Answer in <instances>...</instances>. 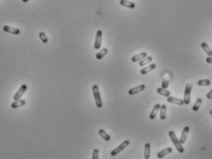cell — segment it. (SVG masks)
I'll return each instance as SVG.
<instances>
[{"label":"cell","instance_id":"6da1fadb","mask_svg":"<svg viewBox=\"0 0 212 159\" xmlns=\"http://www.w3.org/2000/svg\"><path fill=\"white\" fill-rule=\"evenodd\" d=\"M169 136H170V138H171V140H172V142H174V146L176 147V149H177V151L179 153H184V148L183 147V145H182V143L180 142V141L177 139V136L175 135V133H174V131H169Z\"/></svg>","mask_w":212,"mask_h":159},{"label":"cell","instance_id":"7a4b0ae2","mask_svg":"<svg viewBox=\"0 0 212 159\" xmlns=\"http://www.w3.org/2000/svg\"><path fill=\"white\" fill-rule=\"evenodd\" d=\"M92 92H93L94 100H95V104L97 107H99V108L103 107V101H101V94H100L98 85H93L92 86Z\"/></svg>","mask_w":212,"mask_h":159},{"label":"cell","instance_id":"3957f363","mask_svg":"<svg viewBox=\"0 0 212 159\" xmlns=\"http://www.w3.org/2000/svg\"><path fill=\"white\" fill-rule=\"evenodd\" d=\"M192 88H193V85L192 83H186V89H184V104H190V97H191V92H192Z\"/></svg>","mask_w":212,"mask_h":159},{"label":"cell","instance_id":"277c9868","mask_svg":"<svg viewBox=\"0 0 212 159\" xmlns=\"http://www.w3.org/2000/svg\"><path fill=\"white\" fill-rule=\"evenodd\" d=\"M129 143H130V142H129V141H125V142H123L118 147H116L115 149H113V150L112 151V152H111V156H117V154H118L119 153H121L122 151H123L125 148H127V147L129 145Z\"/></svg>","mask_w":212,"mask_h":159},{"label":"cell","instance_id":"5b68a950","mask_svg":"<svg viewBox=\"0 0 212 159\" xmlns=\"http://www.w3.org/2000/svg\"><path fill=\"white\" fill-rule=\"evenodd\" d=\"M101 39H103V32L101 30H98L95 36V43H94V48L100 49L101 46Z\"/></svg>","mask_w":212,"mask_h":159},{"label":"cell","instance_id":"8992f818","mask_svg":"<svg viewBox=\"0 0 212 159\" xmlns=\"http://www.w3.org/2000/svg\"><path fill=\"white\" fill-rule=\"evenodd\" d=\"M145 88H146V85H145V84H140V85H138V86H136V87L131 88L130 90L128 91V94L130 95H135V94H139V92L144 91Z\"/></svg>","mask_w":212,"mask_h":159},{"label":"cell","instance_id":"52a82bcc","mask_svg":"<svg viewBox=\"0 0 212 159\" xmlns=\"http://www.w3.org/2000/svg\"><path fill=\"white\" fill-rule=\"evenodd\" d=\"M27 85L26 84H22L21 85V87L19 88V90L16 92L15 94V95H14V97H13V99L15 100V101H17V100H19L21 98V96L25 94V92L27 91Z\"/></svg>","mask_w":212,"mask_h":159},{"label":"cell","instance_id":"ba28073f","mask_svg":"<svg viewBox=\"0 0 212 159\" xmlns=\"http://www.w3.org/2000/svg\"><path fill=\"white\" fill-rule=\"evenodd\" d=\"M3 31L7 33L15 34V35H18V34L21 33V31H19V29H16V28H13V27H10V26H7V25L3 27Z\"/></svg>","mask_w":212,"mask_h":159},{"label":"cell","instance_id":"9c48e42d","mask_svg":"<svg viewBox=\"0 0 212 159\" xmlns=\"http://www.w3.org/2000/svg\"><path fill=\"white\" fill-rule=\"evenodd\" d=\"M167 102L175 104H177V106H184V100L179 99V98H176V97H172V96H168Z\"/></svg>","mask_w":212,"mask_h":159},{"label":"cell","instance_id":"30bf717a","mask_svg":"<svg viewBox=\"0 0 212 159\" xmlns=\"http://www.w3.org/2000/svg\"><path fill=\"white\" fill-rule=\"evenodd\" d=\"M189 130H190V128L188 127V126H186V127H184V129L183 130V132H182V135H181V138H180V142L182 143V144H184V142H186V138H187V135H188V133H189Z\"/></svg>","mask_w":212,"mask_h":159},{"label":"cell","instance_id":"8fae6325","mask_svg":"<svg viewBox=\"0 0 212 159\" xmlns=\"http://www.w3.org/2000/svg\"><path fill=\"white\" fill-rule=\"evenodd\" d=\"M25 104H26V102H25L24 100L19 99V100L15 101L14 103L11 104V108H13V109H16V108H19V107H21V106H24Z\"/></svg>","mask_w":212,"mask_h":159},{"label":"cell","instance_id":"7c38bea8","mask_svg":"<svg viewBox=\"0 0 212 159\" xmlns=\"http://www.w3.org/2000/svg\"><path fill=\"white\" fill-rule=\"evenodd\" d=\"M156 69V64H150V66H148V67H145L144 69H142L140 71V73L142 75H145V74H148V72H150V71H152L153 69Z\"/></svg>","mask_w":212,"mask_h":159},{"label":"cell","instance_id":"4fadbf2b","mask_svg":"<svg viewBox=\"0 0 212 159\" xmlns=\"http://www.w3.org/2000/svg\"><path fill=\"white\" fill-rule=\"evenodd\" d=\"M172 152V149L171 148V147H168V148H165V149H163L162 151H160V152L158 153V154H157V156H158L159 158H162L165 156H167V154H171Z\"/></svg>","mask_w":212,"mask_h":159},{"label":"cell","instance_id":"5bb4252c","mask_svg":"<svg viewBox=\"0 0 212 159\" xmlns=\"http://www.w3.org/2000/svg\"><path fill=\"white\" fill-rule=\"evenodd\" d=\"M148 55H147V53H145V52H142V53H140V54H137V55H136V56H134V57H132V59H131V60H132V62H137V61H140L141 59H143L144 57H146Z\"/></svg>","mask_w":212,"mask_h":159},{"label":"cell","instance_id":"9a60e30c","mask_svg":"<svg viewBox=\"0 0 212 159\" xmlns=\"http://www.w3.org/2000/svg\"><path fill=\"white\" fill-rule=\"evenodd\" d=\"M120 5L121 6H124L125 7H128V9H134L136 7V5L133 2L128 1V0H120Z\"/></svg>","mask_w":212,"mask_h":159},{"label":"cell","instance_id":"2e32d148","mask_svg":"<svg viewBox=\"0 0 212 159\" xmlns=\"http://www.w3.org/2000/svg\"><path fill=\"white\" fill-rule=\"evenodd\" d=\"M160 104H155V106L153 107V109H152L151 113L150 115V119H155L156 118V115H157V113H158V111L160 110Z\"/></svg>","mask_w":212,"mask_h":159},{"label":"cell","instance_id":"e0dca14e","mask_svg":"<svg viewBox=\"0 0 212 159\" xmlns=\"http://www.w3.org/2000/svg\"><path fill=\"white\" fill-rule=\"evenodd\" d=\"M160 119L164 120L166 118V110H167V107L165 104H162V106H160Z\"/></svg>","mask_w":212,"mask_h":159},{"label":"cell","instance_id":"ac0fdd59","mask_svg":"<svg viewBox=\"0 0 212 159\" xmlns=\"http://www.w3.org/2000/svg\"><path fill=\"white\" fill-rule=\"evenodd\" d=\"M201 47H202V49H203L204 51H205L209 57H212V49L209 47V45H207V43H202V44H201Z\"/></svg>","mask_w":212,"mask_h":159},{"label":"cell","instance_id":"d6986e66","mask_svg":"<svg viewBox=\"0 0 212 159\" xmlns=\"http://www.w3.org/2000/svg\"><path fill=\"white\" fill-rule=\"evenodd\" d=\"M144 157L145 159H148L150 157V144L147 142L145 144V153H144Z\"/></svg>","mask_w":212,"mask_h":159},{"label":"cell","instance_id":"ffe728a7","mask_svg":"<svg viewBox=\"0 0 212 159\" xmlns=\"http://www.w3.org/2000/svg\"><path fill=\"white\" fill-rule=\"evenodd\" d=\"M157 92H158L159 94H162V95H163V96H166V97H168V96H170V94H171L170 91H168V90H166V89H164V88H162V87H160V88H158V89H157Z\"/></svg>","mask_w":212,"mask_h":159},{"label":"cell","instance_id":"44dd1931","mask_svg":"<svg viewBox=\"0 0 212 159\" xmlns=\"http://www.w3.org/2000/svg\"><path fill=\"white\" fill-rule=\"evenodd\" d=\"M107 54H108V49H107V48L101 49L99 53H97V54H96V59L100 60V59H103V57H105L106 55H107Z\"/></svg>","mask_w":212,"mask_h":159},{"label":"cell","instance_id":"7402d4cb","mask_svg":"<svg viewBox=\"0 0 212 159\" xmlns=\"http://www.w3.org/2000/svg\"><path fill=\"white\" fill-rule=\"evenodd\" d=\"M151 61H152V57H148L147 56L146 57H144L143 59H141L139 61V66H140V67H143V66L147 65L148 63H150Z\"/></svg>","mask_w":212,"mask_h":159},{"label":"cell","instance_id":"603a6c76","mask_svg":"<svg viewBox=\"0 0 212 159\" xmlns=\"http://www.w3.org/2000/svg\"><path fill=\"white\" fill-rule=\"evenodd\" d=\"M98 133H99L100 136H101V138H103V139L104 140V141H106V142H109L110 140H111V137H110V135H108L107 133H106L103 130H99V132H98Z\"/></svg>","mask_w":212,"mask_h":159},{"label":"cell","instance_id":"cb8c5ba5","mask_svg":"<svg viewBox=\"0 0 212 159\" xmlns=\"http://www.w3.org/2000/svg\"><path fill=\"white\" fill-rule=\"evenodd\" d=\"M202 102H203L202 98H198L197 101H195V103L194 104V106H193V110L194 111H197L199 109V107L201 106Z\"/></svg>","mask_w":212,"mask_h":159},{"label":"cell","instance_id":"d4e9b609","mask_svg":"<svg viewBox=\"0 0 212 159\" xmlns=\"http://www.w3.org/2000/svg\"><path fill=\"white\" fill-rule=\"evenodd\" d=\"M39 38H40V40L44 43V44H47V43H48V38H47L46 34L44 32H41L39 33Z\"/></svg>","mask_w":212,"mask_h":159},{"label":"cell","instance_id":"484cf974","mask_svg":"<svg viewBox=\"0 0 212 159\" xmlns=\"http://www.w3.org/2000/svg\"><path fill=\"white\" fill-rule=\"evenodd\" d=\"M209 84H210L209 80H199L197 81L198 86H209Z\"/></svg>","mask_w":212,"mask_h":159},{"label":"cell","instance_id":"4316f807","mask_svg":"<svg viewBox=\"0 0 212 159\" xmlns=\"http://www.w3.org/2000/svg\"><path fill=\"white\" fill-rule=\"evenodd\" d=\"M92 159H98L99 158V149L95 148L93 150V153H92Z\"/></svg>","mask_w":212,"mask_h":159},{"label":"cell","instance_id":"83f0119b","mask_svg":"<svg viewBox=\"0 0 212 159\" xmlns=\"http://www.w3.org/2000/svg\"><path fill=\"white\" fill-rule=\"evenodd\" d=\"M168 86H169V80H163V81H162V88L166 89Z\"/></svg>","mask_w":212,"mask_h":159},{"label":"cell","instance_id":"f1b7e54d","mask_svg":"<svg viewBox=\"0 0 212 159\" xmlns=\"http://www.w3.org/2000/svg\"><path fill=\"white\" fill-rule=\"evenodd\" d=\"M207 99H212V89L207 94Z\"/></svg>","mask_w":212,"mask_h":159},{"label":"cell","instance_id":"f546056e","mask_svg":"<svg viewBox=\"0 0 212 159\" xmlns=\"http://www.w3.org/2000/svg\"><path fill=\"white\" fill-rule=\"evenodd\" d=\"M206 61L207 63H209V64H212V57H209L206 59Z\"/></svg>","mask_w":212,"mask_h":159},{"label":"cell","instance_id":"4dcf8cb0","mask_svg":"<svg viewBox=\"0 0 212 159\" xmlns=\"http://www.w3.org/2000/svg\"><path fill=\"white\" fill-rule=\"evenodd\" d=\"M28 1H29V0H22V2H24V3H27Z\"/></svg>","mask_w":212,"mask_h":159},{"label":"cell","instance_id":"1f68e13d","mask_svg":"<svg viewBox=\"0 0 212 159\" xmlns=\"http://www.w3.org/2000/svg\"><path fill=\"white\" fill-rule=\"evenodd\" d=\"M210 114H211V116H212V111H210Z\"/></svg>","mask_w":212,"mask_h":159}]
</instances>
